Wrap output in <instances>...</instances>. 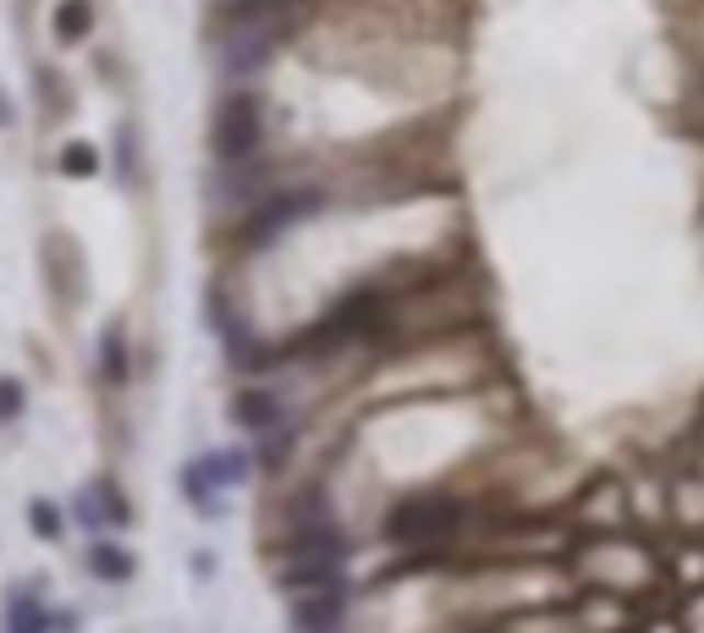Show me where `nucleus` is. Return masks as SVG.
Returning a JSON list of instances; mask_svg holds the SVG:
<instances>
[{
    "mask_svg": "<svg viewBox=\"0 0 704 633\" xmlns=\"http://www.w3.org/2000/svg\"><path fill=\"white\" fill-rule=\"evenodd\" d=\"M12 122V105H7V94H0V127H7Z\"/></svg>",
    "mask_w": 704,
    "mask_h": 633,
    "instance_id": "13",
    "label": "nucleus"
},
{
    "mask_svg": "<svg viewBox=\"0 0 704 633\" xmlns=\"http://www.w3.org/2000/svg\"><path fill=\"white\" fill-rule=\"evenodd\" d=\"M61 171H67V177H94V171H100V149L83 144V138L67 144V149H61Z\"/></svg>",
    "mask_w": 704,
    "mask_h": 633,
    "instance_id": "11",
    "label": "nucleus"
},
{
    "mask_svg": "<svg viewBox=\"0 0 704 633\" xmlns=\"http://www.w3.org/2000/svg\"><path fill=\"white\" fill-rule=\"evenodd\" d=\"M248 452L242 447H226V452H209V457H198V468L209 474V485L215 490H237V485H248Z\"/></svg>",
    "mask_w": 704,
    "mask_h": 633,
    "instance_id": "7",
    "label": "nucleus"
},
{
    "mask_svg": "<svg viewBox=\"0 0 704 633\" xmlns=\"http://www.w3.org/2000/svg\"><path fill=\"white\" fill-rule=\"evenodd\" d=\"M94 29V0H61L56 7V39L61 45H83Z\"/></svg>",
    "mask_w": 704,
    "mask_h": 633,
    "instance_id": "8",
    "label": "nucleus"
},
{
    "mask_svg": "<svg viewBox=\"0 0 704 633\" xmlns=\"http://www.w3.org/2000/svg\"><path fill=\"white\" fill-rule=\"evenodd\" d=\"M100 370H105V381H111V386H122V381H127V337H122L116 326H111V331H105V342H100Z\"/></svg>",
    "mask_w": 704,
    "mask_h": 633,
    "instance_id": "10",
    "label": "nucleus"
},
{
    "mask_svg": "<svg viewBox=\"0 0 704 633\" xmlns=\"http://www.w3.org/2000/svg\"><path fill=\"white\" fill-rule=\"evenodd\" d=\"M133 512H127V496L111 485V479H100V485H89L83 496H78V523H89V529H100V523H127Z\"/></svg>",
    "mask_w": 704,
    "mask_h": 633,
    "instance_id": "5",
    "label": "nucleus"
},
{
    "mask_svg": "<svg viewBox=\"0 0 704 633\" xmlns=\"http://www.w3.org/2000/svg\"><path fill=\"white\" fill-rule=\"evenodd\" d=\"M0 633H56V617H50V606L34 589L18 584L7 595V611H0Z\"/></svg>",
    "mask_w": 704,
    "mask_h": 633,
    "instance_id": "4",
    "label": "nucleus"
},
{
    "mask_svg": "<svg viewBox=\"0 0 704 633\" xmlns=\"http://www.w3.org/2000/svg\"><path fill=\"white\" fill-rule=\"evenodd\" d=\"M23 408H29V392H23V381L0 375V425H18V419H23Z\"/></svg>",
    "mask_w": 704,
    "mask_h": 633,
    "instance_id": "12",
    "label": "nucleus"
},
{
    "mask_svg": "<svg viewBox=\"0 0 704 633\" xmlns=\"http://www.w3.org/2000/svg\"><path fill=\"white\" fill-rule=\"evenodd\" d=\"M468 512H463V501H452V496H413V501H402L397 512H391V540H413V545H430V540H441V534H452L457 523H463Z\"/></svg>",
    "mask_w": 704,
    "mask_h": 633,
    "instance_id": "2",
    "label": "nucleus"
},
{
    "mask_svg": "<svg viewBox=\"0 0 704 633\" xmlns=\"http://www.w3.org/2000/svg\"><path fill=\"white\" fill-rule=\"evenodd\" d=\"M29 529H34L39 540H61V534H67V512H61L50 496H34V501H29Z\"/></svg>",
    "mask_w": 704,
    "mask_h": 633,
    "instance_id": "9",
    "label": "nucleus"
},
{
    "mask_svg": "<svg viewBox=\"0 0 704 633\" xmlns=\"http://www.w3.org/2000/svg\"><path fill=\"white\" fill-rule=\"evenodd\" d=\"M231 419H237L242 430H253V436H275V430H281V397L264 392V386H242V392L231 397Z\"/></svg>",
    "mask_w": 704,
    "mask_h": 633,
    "instance_id": "3",
    "label": "nucleus"
},
{
    "mask_svg": "<svg viewBox=\"0 0 704 633\" xmlns=\"http://www.w3.org/2000/svg\"><path fill=\"white\" fill-rule=\"evenodd\" d=\"M259 138H264L259 100H253V94H231V100L215 111V133H209L215 155H220L226 166H248V160L259 155Z\"/></svg>",
    "mask_w": 704,
    "mask_h": 633,
    "instance_id": "1",
    "label": "nucleus"
},
{
    "mask_svg": "<svg viewBox=\"0 0 704 633\" xmlns=\"http://www.w3.org/2000/svg\"><path fill=\"white\" fill-rule=\"evenodd\" d=\"M89 573L105 578V584H127L138 573V556L122 545V540H94L89 545Z\"/></svg>",
    "mask_w": 704,
    "mask_h": 633,
    "instance_id": "6",
    "label": "nucleus"
}]
</instances>
